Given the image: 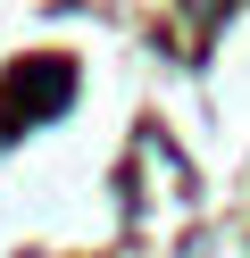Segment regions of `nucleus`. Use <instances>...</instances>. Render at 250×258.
Listing matches in <instances>:
<instances>
[{"instance_id": "obj_1", "label": "nucleus", "mask_w": 250, "mask_h": 258, "mask_svg": "<svg viewBox=\"0 0 250 258\" xmlns=\"http://www.w3.org/2000/svg\"><path fill=\"white\" fill-rule=\"evenodd\" d=\"M200 9H225V0H200Z\"/></svg>"}]
</instances>
